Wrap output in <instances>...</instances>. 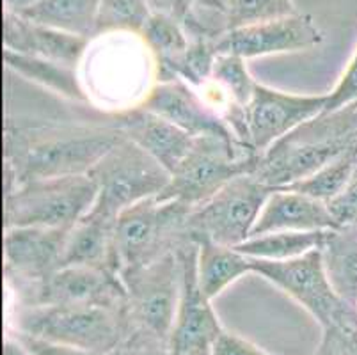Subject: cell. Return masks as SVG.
<instances>
[{
  "instance_id": "obj_1",
  "label": "cell",
  "mask_w": 357,
  "mask_h": 355,
  "mask_svg": "<svg viewBox=\"0 0 357 355\" xmlns=\"http://www.w3.org/2000/svg\"><path fill=\"white\" fill-rule=\"evenodd\" d=\"M123 137L116 116L107 121L4 125V192L43 178L89 174Z\"/></svg>"
},
{
  "instance_id": "obj_2",
  "label": "cell",
  "mask_w": 357,
  "mask_h": 355,
  "mask_svg": "<svg viewBox=\"0 0 357 355\" xmlns=\"http://www.w3.org/2000/svg\"><path fill=\"white\" fill-rule=\"evenodd\" d=\"M349 151H357V102L291 130L259 155L252 174L268 187L284 188Z\"/></svg>"
},
{
  "instance_id": "obj_3",
  "label": "cell",
  "mask_w": 357,
  "mask_h": 355,
  "mask_svg": "<svg viewBox=\"0 0 357 355\" xmlns=\"http://www.w3.org/2000/svg\"><path fill=\"white\" fill-rule=\"evenodd\" d=\"M128 327L125 308L98 304L9 308L6 328L107 355Z\"/></svg>"
},
{
  "instance_id": "obj_4",
  "label": "cell",
  "mask_w": 357,
  "mask_h": 355,
  "mask_svg": "<svg viewBox=\"0 0 357 355\" xmlns=\"http://www.w3.org/2000/svg\"><path fill=\"white\" fill-rule=\"evenodd\" d=\"M192 208L174 199L149 197L126 208L114 227L118 273L151 263L194 242L189 219Z\"/></svg>"
},
{
  "instance_id": "obj_5",
  "label": "cell",
  "mask_w": 357,
  "mask_h": 355,
  "mask_svg": "<svg viewBox=\"0 0 357 355\" xmlns=\"http://www.w3.org/2000/svg\"><path fill=\"white\" fill-rule=\"evenodd\" d=\"M98 185L91 174L57 176L16 185L4 192V229H71L96 203Z\"/></svg>"
},
{
  "instance_id": "obj_6",
  "label": "cell",
  "mask_w": 357,
  "mask_h": 355,
  "mask_svg": "<svg viewBox=\"0 0 357 355\" xmlns=\"http://www.w3.org/2000/svg\"><path fill=\"white\" fill-rule=\"evenodd\" d=\"M258 158L255 149L235 139L220 135L194 137L189 153L171 172V181L157 197L196 208L236 176L252 174Z\"/></svg>"
},
{
  "instance_id": "obj_7",
  "label": "cell",
  "mask_w": 357,
  "mask_h": 355,
  "mask_svg": "<svg viewBox=\"0 0 357 355\" xmlns=\"http://www.w3.org/2000/svg\"><path fill=\"white\" fill-rule=\"evenodd\" d=\"M98 185L95 213L118 219L126 208L162 194L171 172L123 135L89 172Z\"/></svg>"
},
{
  "instance_id": "obj_8",
  "label": "cell",
  "mask_w": 357,
  "mask_h": 355,
  "mask_svg": "<svg viewBox=\"0 0 357 355\" xmlns=\"http://www.w3.org/2000/svg\"><path fill=\"white\" fill-rule=\"evenodd\" d=\"M119 278L126 289L128 325L171 341L183 281L181 249L137 269L125 270Z\"/></svg>"
},
{
  "instance_id": "obj_9",
  "label": "cell",
  "mask_w": 357,
  "mask_h": 355,
  "mask_svg": "<svg viewBox=\"0 0 357 355\" xmlns=\"http://www.w3.org/2000/svg\"><path fill=\"white\" fill-rule=\"evenodd\" d=\"M252 272L303 305L322 328L357 322V308L343 301L324 269L320 247L288 262L252 259Z\"/></svg>"
},
{
  "instance_id": "obj_10",
  "label": "cell",
  "mask_w": 357,
  "mask_h": 355,
  "mask_svg": "<svg viewBox=\"0 0 357 355\" xmlns=\"http://www.w3.org/2000/svg\"><path fill=\"white\" fill-rule=\"evenodd\" d=\"M272 190L255 174L236 176L206 203L192 208L189 226L194 240H212L228 247L243 243L252 234Z\"/></svg>"
},
{
  "instance_id": "obj_11",
  "label": "cell",
  "mask_w": 357,
  "mask_h": 355,
  "mask_svg": "<svg viewBox=\"0 0 357 355\" xmlns=\"http://www.w3.org/2000/svg\"><path fill=\"white\" fill-rule=\"evenodd\" d=\"M13 304L9 308L32 305L98 304L125 308L126 289L119 273L105 269L66 265L47 279L22 288H8Z\"/></svg>"
},
{
  "instance_id": "obj_12",
  "label": "cell",
  "mask_w": 357,
  "mask_h": 355,
  "mask_svg": "<svg viewBox=\"0 0 357 355\" xmlns=\"http://www.w3.org/2000/svg\"><path fill=\"white\" fill-rule=\"evenodd\" d=\"M326 102L327 93L294 94L258 82L245 107L249 146L261 155L291 130L322 114Z\"/></svg>"
},
{
  "instance_id": "obj_13",
  "label": "cell",
  "mask_w": 357,
  "mask_h": 355,
  "mask_svg": "<svg viewBox=\"0 0 357 355\" xmlns=\"http://www.w3.org/2000/svg\"><path fill=\"white\" fill-rule=\"evenodd\" d=\"M183 281L180 305L171 332V350L174 355H212L213 347L226 328L220 324L212 299L197 281V242L181 247Z\"/></svg>"
},
{
  "instance_id": "obj_14",
  "label": "cell",
  "mask_w": 357,
  "mask_h": 355,
  "mask_svg": "<svg viewBox=\"0 0 357 355\" xmlns=\"http://www.w3.org/2000/svg\"><path fill=\"white\" fill-rule=\"evenodd\" d=\"M322 41L324 34L313 16L295 13L283 18L233 29L217 39L215 52L217 55L231 54L248 61L265 55L310 50Z\"/></svg>"
},
{
  "instance_id": "obj_15",
  "label": "cell",
  "mask_w": 357,
  "mask_h": 355,
  "mask_svg": "<svg viewBox=\"0 0 357 355\" xmlns=\"http://www.w3.org/2000/svg\"><path fill=\"white\" fill-rule=\"evenodd\" d=\"M68 231L34 226L4 229L6 288L36 285L61 269Z\"/></svg>"
},
{
  "instance_id": "obj_16",
  "label": "cell",
  "mask_w": 357,
  "mask_h": 355,
  "mask_svg": "<svg viewBox=\"0 0 357 355\" xmlns=\"http://www.w3.org/2000/svg\"><path fill=\"white\" fill-rule=\"evenodd\" d=\"M294 0H197L183 20L189 38L217 41L233 29L295 15Z\"/></svg>"
},
{
  "instance_id": "obj_17",
  "label": "cell",
  "mask_w": 357,
  "mask_h": 355,
  "mask_svg": "<svg viewBox=\"0 0 357 355\" xmlns=\"http://www.w3.org/2000/svg\"><path fill=\"white\" fill-rule=\"evenodd\" d=\"M141 107L158 114L192 137L220 135L238 141L231 128L203 102V98L180 78L155 84Z\"/></svg>"
},
{
  "instance_id": "obj_18",
  "label": "cell",
  "mask_w": 357,
  "mask_h": 355,
  "mask_svg": "<svg viewBox=\"0 0 357 355\" xmlns=\"http://www.w3.org/2000/svg\"><path fill=\"white\" fill-rule=\"evenodd\" d=\"M2 22H4L2 24L4 50L16 52V54L48 59L55 63L79 68L91 43L89 39L45 27L22 15L4 13Z\"/></svg>"
},
{
  "instance_id": "obj_19",
  "label": "cell",
  "mask_w": 357,
  "mask_h": 355,
  "mask_svg": "<svg viewBox=\"0 0 357 355\" xmlns=\"http://www.w3.org/2000/svg\"><path fill=\"white\" fill-rule=\"evenodd\" d=\"M116 123L123 135L149 153L169 172L178 167L194 142L192 135L144 107L116 114Z\"/></svg>"
},
{
  "instance_id": "obj_20",
  "label": "cell",
  "mask_w": 357,
  "mask_h": 355,
  "mask_svg": "<svg viewBox=\"0 0 357 355\" xmlns=\"http://www.w3.org/2000/svg\"><path fill=\"white\" fill-rule=\"evenodd\" d=\"M336 227L340 226L327 203L288 188H274L259 211L251 236L278 231H331Z\"/></svg>"
},
{
  "instance_id": "obj_21",
  "label": "cell",
  "mask_w": 357,
  "mask_h": 355,
  "mask_svg": "<svg viewBox=\"0 0 357 355\" xmlns=\"http://www.w3.org/2000/svg\"><path fill=\"white\" fill-rule=\"evenodd\" d=\"M116 219L89 211L75 224L66 236L63 266L82 265L118 273L114 249Z\"/></svg>"
},
{
  "instance_id": "obj_22",
  "label": "cell",
  "mask_w": 357,
  "mask_h": 355,
  "mask_svg": "<svg viewBox=\"0 0 357 355\" xmlns=\"http://www.w3.org/2000/svg\"><path fill=\"white\" fill-rule=\"evenodd\" d=\"M4 64L6 70L25 78L27 82L40 86L41 89L50 91L73 103L89 105L82 80H80L79 68L55 63L48 59L16 54L11 50H4Z\"/></svg>"
},
{
  "instance_id": "obj_23",
  "label": "cell",
  "mask_w": 357,
  "mask_h": 355,
  "mask_svg": "<svg viewBox=\"0 0 357 355\" xmlns=\"http://www.w3.org/2000/svg\"><path fill=\"white\" fill-rule=\"evenodd\" d=\"M320 252L334 292L357 308V224L327 231Z\"/></svg>"
},
{
  "instance_id": "obj_24",
  "label": "cell",
  "mask_w": 357,
  "mask_h": 355,
  "mask_svg": "<svg viewBox=\"0 0 357 355\" xmlns=\"http://www.w3.org/2000/svg\"><path fill=\"white\" fill-rule=\"evenodd\" d=\"M197 242V281L210 299H217L226 288L252 272V259L235 247L212 240Z\"/></svg>"
},
{
  "instance_id": "obj_25",
  "label": "cell",
  "mask_w": 357,
  "mask_h": 355,
  "mask_svg": "<svg viewBox=\"0 0 357 355\" xmlns=\"http://www.w3.org/2000/svg\"><path fill=\"white\" fill-rule=\"evenodd\" d=\"M100 0H40L24 13L31 22L84 39H95Z\"/></svg>"
},
{
  "instance_id": "obj_26",
  "label": "cell",
  "mask_w": 357,
  "mask_h": 355,
  "mask_svg": "<svg viewBox=\"0 0 357 355\" xmlns=\"http://www.w3.org/2000/svg\"><path fill=\"white\" fill-rule=\"evenodd\" d=\"M141 39L155 57L158 82L171 80V70L190 45V39L181 22L173 16L153 13L142 29Z\"/></svg>"
},
{
  "instance_id": "obj_27",
  "label": "cell",
  "mask_w": 357,
  "mask_h": 355,
  "mask_svg": "<svg viewBox=\"0 0 357 355\" xmlns=\"http://www.w3.org/2000/svg\"><path fill=\"white\" fill-rule=\"evenodd\" d=\"M326 233L327 231H278L251 236L235 249L258 262H288L322 247Z\"/></svg>"
},
{
  "instance_id": "obj_28",
  "label": "cell",
  "mask_w": 357,
  "mask_h": 355,
  "mask_svg": "<svg viewBox=\"0 0 357 355\" xmlns=\"http://www.w3.org/2000/svg\"><path fill=\"white\" fill-rule=\"evenodd\" d=\"M356 164L357 151L343 153L342 156L334 158L333 162L326 164L322 169H318L311 176H307L304 180L295 181V183L288 185L284 188L301 192V194H306L310 197H314V199L324 201V203H329L349 183Z\"/></svg>"
},
{
  "instance_id": "obj_29",
  "label": "cell",
  "mask_w": 357,
  "mask_h": 355,
  "mask_svg": "<svg viewBox=\"0 0 357 355\" xmlns=\"http://www.w3.org/2000/svg\"><path fill=\"white\" fill-rule=\"evenodd\" d=\"M151 15L153 11L146 0H100L95 38L114 32L141 36Z\"/></svg>"
},
{
  "instance_id": "obj_30",
  "label": "cell",
  "mask_w": 357,
  "mask_h": 355,
  "mask_svg": "<svg viewBox=\"0 0 357 355\" xmlns=\"http://www.w3.org/2000/svg\"><path fill=\"white\" fill-rule=\"evenodd\" d=\"M210 77L228 91L229 96L242 107H248L256 84H258L249 73L245 59L231 54L217 55Z\"/></svg>"
},
{
  "instance_id": "obj_31",
  "label": "cell",
  "mask_w": 357,
  "mask_h": 355,
  "mask_svg": "<svg viewBox=\"0 0 357 355\" xmlns=\"http://www.w3.org/2000/svg\"><path fill=\"white\" fill-rule=\"evenodd\" d=\"M107 355H174L169 341L149 334L144 328L128 325L125 336Z\"/></svg>"
},
{
  "instance_id": "obj_32",
  "label": "cell",
  "mask_w": 357,
  "mask_h": 355,
  "mask_svg": "<svg viewBox=\"0 0 357 355\" xmlns=\"http://www.w3.org/2000/svg\"><path fill=\"white\" fill-rule=\"evenodd\" d=\"M313 355H357V322L322 328V340Z\"/></svg>"
},
{
  "instance_id": "obj_33",
  "label": "cell",
  "mask_w": 357,
  "mask_h": 355,
  "mask_svg": "<svg viewBox=\"0 0 357 355\" xmlns=\"http://www.w3.org/2000/svg\"><path fill=\"white\" fill-rule=\"evenodd\" d=\"M357 102V50L352 55L350 63L347 64L345 71L340 77L337 84L331 93H327V102L324 112L337 110L342 107L352 105Z\"/></svg>"
},
{
  "instance_id": "obj_34",
  "label": "cell",
  "mask_w": 357,
  "mask_h": 355,
  "mask_svg": "<svg viewBox=\"0 0 357 355\" xmlns=\"http://www.w3.org/2000/svg\"><path fill=\"white\" fill-rule=\"evenodd\" d=\"M327 206H329L337 226L357 224V164L354 167L349 183L333 201L327 203Z\"/></svg>"
},
{
  "instance_id": "obj_35",
  "label": "cell",
  "mask_w": 357,
  "mask_h": 355,
  "mask_svg": "<svg viewBox=\"0 0 357 355\" xmlns=\"http://www.w3.org/2000/svg\"><path fill=\"white\" fill-rule=\"evenodd\" d=\"M6 331H9V328H6ZM13 334L18 336V340L25 345V348L31 352V355H102L96 354V352L84 350V348L70 347V345L54 343V341L41 340V338L27 336V334H20V332H13Z\"/></svg>"
},
{
  "instance_id": "obj_36",
  "label": "cell",
  "mask_w": 357,
  "mask_h": 355,
  "mask_svg": "<svg viewBox=\"0 0 357 355\" xmlns=\"http://www.w3.org/2000/svg\"><path fill=\"white\" fill-rule=\"evenodd\" d=\"M212 355H271L252 341L238 336L235 332L224 331L213 347Z\"/></svg>"
},
{
  "instance_id": "obj_37",
  "label": "cell",
  "mask_w": 357,
  "mask_h": 355,
  "mask_svg": "<svg viewBox=\"0 0 357 355\" xmlns=\"http://www.w3.org/2000/svg\"><path fill=\"white\" fill-rule=\"evenodd\" d=\"M153 13L173 16L183 24V20L192 11L197 0H146Z\"/></svg>"
},
{
  "instance_id": "obj_38",
  "label": "cell",
  "mask_w": 357,
  "mask_h": 355,
  "mask_svg": "<svg viewBox=\"0 0 357 355\" xmlns=\"http://www.w3.org/2000/svg\"><path fill=\"white\" fill-rule=\"evenodd\" d=\"M2 355H31V352H29L27 348H25V345L18 340V336H15L11 331H6Z\"/></svg>"
},
{
  "instance_id": "obj_39",
  "label": "cell",
  "mask_w": 357,
  "mask_h": 355,
  "mask_svg": "<svg viewBox=\"0 0 357 355\" xmlns=\"http://www.w3.org/2000/svg\"><path fill=\"white\" fill-rule=\"evenodd\" d=\"M40 0H4V13H13V15H24L27 9L36 6Z\"/></svg>"
}]
</instances>
